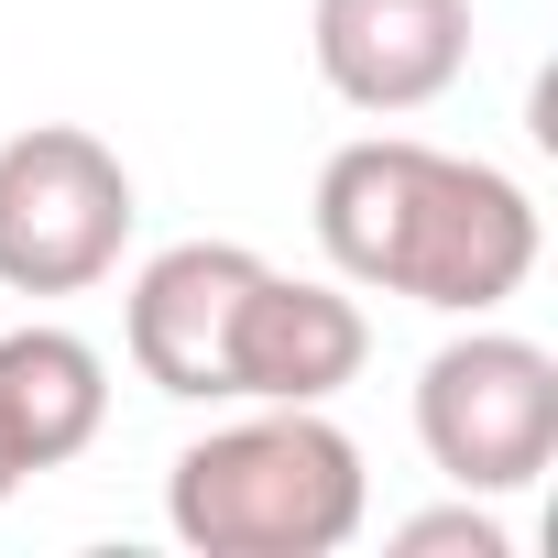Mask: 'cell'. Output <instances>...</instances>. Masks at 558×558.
<instances>
[{
  "mask_svg": "<svg viewBox=\"0 0 558 558\" xmlns=\"http://www.w3.org/2000/svg\"><path fill=\"white\" fill-rule=\"evenodd\" d=\"M536 197L504 165L373 132L340 143L318 165V252L340 263V286L438 307V318H482L504 296H525L536 274Z\"/></svg>",
  "mask_w": 558,
  "mask_h": 558,
  "instance_id": "cell-1",
  "label": "cell"
},
{
  "mask_svg": "<svg viewBox=\"0 0 558 558\" xmlns=\"http://www.w3.org/2000/svg\"><path fill=\"white\" fill-rule=\"evenodd\" d=\"M362 449L329 427V405H263L241 427H208L165 471V525L197 558H340L362 536Z\"/></svg>",
  "mask_w": 558,
  "mask_h": 558,
  "instance_id": "cell-2",
  "label": "cell"
},
{
  "mask_svg": "<svg viewBox=\"0 0 558 558\" xmlns=\"http://www.w3.org/2000/svg\"><path fill=\"white\" fill-rule=\"evenodd\" d=\"M132 219V165L99 132L34 121L0 143V286L12 296H88L99 274H121Z\"/></svg>",
  "mask_w": 558,
  "mask_h": 558,
  "instance_id": "cell-3",
  "label": "cell"
},
{
  "mask_svg": "<svg viewBox=\"0 0 558 558\" xmlns=\"http://www.w3.org/2000/svg\"><path fill=\"white\" fill-rule=\"evenodd\" d=\"M416 449L460 493H525L558 460V362L514 329H471L416 373Z\"/></svg>",
  "mask_w": 558,
  "mask_h": 558,
  "instance_id": "cell-4",
  "label": "cell"
},
{
  "mask_svg": "<svg viewBox=\"0 0 558 558\" xmlns=\"http://www.w3.org/2000/svg\"><path fill=\"white\" fill-rule=\"evenodd\" d=\"M263 286V252L241 241H175L132 274V307H121V340H132V373L175 405H208L230 395V329H241V296Z\"/></svg>",
  "mask_w": 558,
  "mask_h": 558,
  "instance_id": "cell-5",
  "label": "cell"
},
{
  "mask_svg": "<svg viewBox=\"0 0 558 558\" xmlns=\"http://www.w3.org/2000/svg\"><path fill=\"white\" fill-rule=\"evenodd\" d=\"M307 56H318L329 99H351L373 121H405V110L460 88L471 0H318L307 12Z\"/></svg>",
  "mask_w": 558,
  "mask_h": 558,
  "instance_id": "cell-6",
  "label": "cell"
},
{
  "mask_svg": "<svg viewBox=\"0 0 558 558\" xmlns=\"http://www.w3.org/2000/svg\"><path fill=\"white\" fill-rule=\"evenodd\" d=\"M362 362H373L362 296L263 263V286L241 296V329H230V395L241 405H329L362 384Z\"/></svg>",
  "mask_w": 558,
  "mask_h": 558,
  "instance_id": "cell-7",
  "label": "cell"
},
{
  "mask_svg": "<svg viewBox=\"0 0 558 558\" xmlns=\"http://www.w3.org/2000/svg\"><path fill=\"white\" fill-rule=\"evenodd\" d=\"M110 427V362L77 329H0V449L23 471H66Z\"/></svg>",
  "mask_w": 558,
  "mask_h": 558,
  "instance_id": "cell-8",
  "label": "cell"
},
{
  "mask_svg": "<svg viewBox=\"0 0 558 558\" xmlns=\"http://www.w3.org/2000/svg\"><path fill=\"white\" fill-rule=\"evenodd\" d=\"M395 547H405V558H504V525H493V514H471V504H449V514L395 525Z\"/></svg>",
  "mask_w": 558,
  "mask_h": 558,
  "instance_id": "cell-9",
  "label": "cell"
},
{
  "mask_svg": "<svg viewBox=\"0 0 558 558\" xmlns=\"http://www.w3.org/2000/svg\"><path fill=\"white\" fill-rule=\"evenodd\" d=\"M12 482H23V460H12V449H0V504H12Z\"/></svg>",
  "mask_w": 558,
  "mask_h": 558,
  "instance_id": "cell-10",
  "label": "cell"
}]
</instances>
